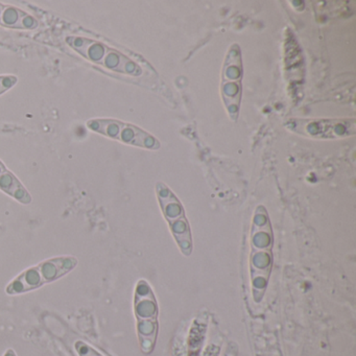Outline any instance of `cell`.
I'll list each match as a JSON object with an SVG mask.
<instances>
[{"mask_svg":"<svg viewBox=\"0 0 356 356\" xmlns=\"http://www.w3.org/2000/svg\"><path fill=\"white\" fill-rule=\"evenodd\" d=\"M78 264V258L74 256H58L43 260L16 276L6 286V293L10 296H17L36 291L43 285L63 278L72 272Z\"/></svg>","mask_w":356,"mask_h":356,"instance_id":"obj_1","label":"cell"},{"mask_svg":"<svg viewBox=\"0 0 356 356\" xmlns=\"http://www.w3.org/2000/svg\"><path fill=\"white\" fill-rule=\"evenodd\" d=\"M66 43L76 54L106 70L133 78L143 76V67L138 63L105 43L78 36L67 37Z\"/></svg>","mask_w":356,"mask_h":356,"instance_id":"obj_2","label":"cell"},{"mask_svg":"<svg viewBox=\"0 0 356 356\" xmlns=\"http://www.w3.org/2000/svg\"><path fill=\"white\" fill-rule=\"evenodd\" d=\"M134 314L141 350L143 353H152L158 334V304L153 289L145 280L138 281L135 289Z\"/></svg>","mask_w":356,"mask_h":356,"instance_id":"obj_3","label":"cell"},{"mask_svg":"<svg viewBox=\"0 0 356 356\" xmlns=\"http://www.w3.org/2000/svg\"><path fill=\"white\" fill-rule=\"evenodd\" d=\"M284 127L291 133L318 140H337L356 135L354 118H289Z\"/></svg>","mask_w":356,"mask_h":356,"instance_id":"obj_4","label":"cell"},{"mask_svg":"<svg viewBox=\"0 0 356 356\" xmlns=\"http://www.w3.org/2000/svg\"><path fill=\"white\" fill-rule=\"evenodd\" d=\"M243 60L241 47L231 45L227 51L220 79V95L229 118L236 122L243 95Z\"/></svg>","mask_w":356,"mask_h":356,"instance_id":"obj_5","label":"cell"},{"mask_svg":"<svg viewBox=\"0 0 356 356\" xmlns=\"http://www.w3.org/2000/svg\"><path fill=\"white\" fill-rule=\"evenodd\" d=\"M156 191L162 213L170 226L172 236L176 239L179 249L185 256H191L193 252V237L191 225L185 216L182 203L164 183H158Z\"/></svg>","mask_w":356,"mask_h":356,"instance_id":"obj_6","label":"cell"},{"mask_svg":"<svg viewBox=\"0 0 356 356\" xmlns=\"http://www.w3.org/2000/svg\"><path fill=\"white\" fill-rule=\"evenodd\" d=\"M86 127L92 132L103 135L124 145L141 147V149H160V143L156 137L143 129L122 120L113 118H93L86 122Z\"/></svg>","mask_w":356,"mask_h":356,"instance_id":"obj_7","label":"cell"},{"mask_svg":"<svg viewBox=\"0 0 356 356\" xmlns=\"http://www.w3.org/2000/svg\"><path fill=\"white\" fill-rule=\"evenodd\" d=\"M39 22L26 12L13 6L0 3V26L14 30L35 31L39 28Z\"/></svg>","mask_w":356,"mask_h":356,"instance_id":"obj_8","label":"cell"},{"mask_svg":"<svg viewBox=\"0 0 356 356\" xmlns=\"http://www.w3.org/2000/svg\"><path fill=\"white\" fill-rule=\"evenodd\" d=\"M0 191L24 205L32 203V195L29 193L28 189L11 170H8L1 160H0Z\"/></svg>","mask_w":356,"mask_h":356,"instance_id":"obj_9","label":"cell"},{"mask_svg":"<svg viewBox=\"0 0 356 356\" xmlns=\"http://www.w3.org/2000/svg\"><path fill=\"white\" fill-rule=\"evenodd\" d=\"M18 83V78L12 74L0 76V95H5L8 91L11 90Z\"/></svg>","mask_w":356,"mask_h":356,"instance_id":"obj_10","label":"cell"},{"mask_svg":"<svg viewBox=\"0 0 356 356\" xmlns=\"http://www.w3.org/2000/svg\"><path fill=\"white\" fill-rule=\"evenodd\" d=\"M76 350L78 352L79 356H103L95 348L91 347V346H89L88 343L83 341H76Z\"/></svg>","mask_w":356,"mask_h":356,"instance_id":"obj_11","label":"cell"},{"mask_svg":"<svg viewBox=\"0 0 356 356\" xmlns=\"http://www.w3.org/2000/svg\"><path fill=\"white\" fill-rule=\"evenodd\" d=\"M3 356H17L13 349H8Z\"/></svg>","mask_w":356,"mask_h":356,"instance_id":"obj_12","label":"cell"}]
</instances>
